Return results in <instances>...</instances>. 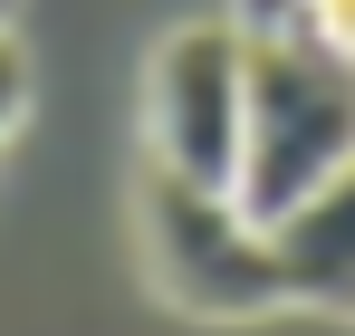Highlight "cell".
I'll return each mask as SVG.
<instances>
[{
  "mask_svg": "<svg viewBox=\"0 0 355 336\" xmlns=\"http://www.w3.org/2000/svg\"><path fill=\"white\" fill-rule=\"evenodd\" d=\"M336 164H355V58L297 29H250V115H240L231 202L269 230Z\"/></svg>",
  "mask_w": 355,
  "mask_h": 336,
  "instance_id": "6da1fadb",
  "label": "cell"
},
{
  "mask_svg": "<svg viewBox=\"0 0 355 336\" xmlns=\"http://www.w3.org/2000/svg\"><path fill=\"white\" fill-rule=\"evenodd\" d=\"M135 230H144V269L173 298L182 317L202 327H250V317H279L288 279H279V250L269 230L240 212L221 183H182V173H144L135 192Z\"/></svg>",
  "mask_w": 355,
  "mask_h": 336,
  "instance_id": "7a4b0ae2",
  "label": "cell"
},
{
  "mask_svg": "<svg viewBox=\"0 0 355 336\" xmlns=\"http://www.w3.org/2000/svg\"><path fill=\"white\" fill-rule=\"evenodd\" d=\"M240 115H250V29L240 19H182L144 67V144L182 183L240 173Z\"/></svg>",
  "mask_w": 355,
  "mask_h": 336,
  "instance_id": "3957f363",
  "label": "cell"
},
{
  "mask_svg": "<svg viewBox=\"0 0 355 336\" xmlns=\"http://www.w3.org/2000/svg\"><path fill=\"white\" fill-rule=\"evenodd\" d=\"M269 250H279L288 308H317V317L355 327V164H336L307 202H288L269 221Z\"/></svg>",
  "mask_w": 355,
  "mask_h": 336,
  "instance_id": "277c9868",
  "label": "cell"
},
{
  "mask_svg": "<svg viewBox=\"0 0 355 336\" xmlns=\"http://www.w3.org/2000/svg\"><path fill=\"white\" fill-rule=\"evenodd\" d=\"M269 29H297V39H317V49L355 58V0H288V19H269Z\"/></svg>",
  "mask_w": 355,
  "mask_h": 336,
  "instance_id": "5b68a950",
  "label": "cell"
},
{
  "mask_svg": "<svg viewBox=\"0 0 355 336\" xmlns=\"http://www.w3.org/2000/svg\"><path fill=\"white\" fill-rule=\"evenodd\" d=\"M19 115H29V49L0 29V144L19 135Z\"/></svg>",
  "mask_w": 355,
  "mask_h": 336,
  "instance_id": "8992f818",
  "label": "cell"
},
{
  "mask_svg": "<svg viewBox=\"0 0 355 336\" xmlns=\"http://www.w3.org/2000/svg\"><path fill=\"white\" fill-rule=\"evenodd\" d=\"M231 19L240 29H269V19H288V0H231Z\"/></svg>",
  "mask_w": 355,
  "mask_h": 336,
  "instance_id": "52a82bcc",
  "label": "cell"
}]
</instances>
